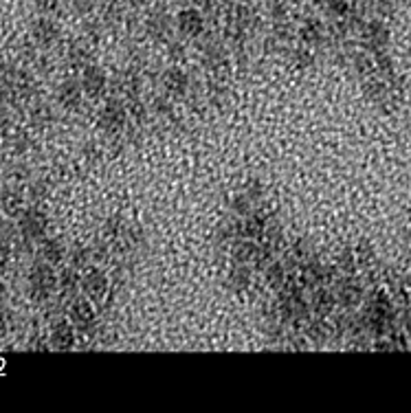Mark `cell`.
I'll use <instances>...</instances> for the list:
<instances>
[{"mask_svg":"<svg viewBox=\"0 0 411 413\" xmlns=\"http://www.w3.org/2000/svg\"><path fill=\"white\" fill-rule=\"evenodd\" d=\"M58 288V277L53 273L49 262H38L31 268L29 275V291L33 301H46Z\"/></svg>","mask_w":411,"mask_h":413,"instance_id":"1","label":"cell"},{"mask_svg":"<svg viewBox=\"0 0 411 413\" xmlns=\"http://www.w3.org/2000/svg\"><path fill=\"white\" fill-rule=\"evenodd\" d=\"M126 117L128 113H126V108H123V103L117 99H108L99 113V128L108 134H115L126 125Z\"/></svg>","mask_w":411,"mask_h":413,"instance_id":"2","label":"cell"},{"mask_svg":"<svg viewBox=\"0 0 411 413\" xmlns=\"http://www.w3.org/2000/svg\"><path fill=\"white\" fill-rule=\"evenodd\" d=\"M82 88L84 93L91 97V99H97L106 93V86H108V77H106L103 68L95 66V64H88L84 66L82 70Z\"/></svg>","mask_w":411,"mask_h":413,"instance_id":"3","label":"cell"},{"mask_svg":"<svg viewBox=\"0 0 411 413\" xmlns=\"http://www.w3.org/2000/svg\"><path fill=\"white\" fill-rule=\"evenodd\" d=\"M82 291L91 301L99 303L106 297V293H108V277L99 268H88L82 277Z\"/></svg>","mask_w":411,"mask_h":413,"instance_id":"4","label":"cell"},{"mask_svg":"<svg viewBox=\"0 0 411 413\" xmlns=\"http://www.w3.org/2000/svg\"><path fill=\"white\" fill-rule=\"evenodd\" d=\"M176 29L183 38H198V35L205 31V18L198 9H183L176 15Z\"/></svg>","mask_w":411,"mask_h":413,"instance_id":"5","label":"cell"},{"mask_svg":"<svg viewBox=\"0 0 411 413\" xmlns=\"http://www.w3.org/2000/svg\"><path fill=\"white\" fill-rule=\"evenodd\" d=\"M20 233L25 240H42L46 233V215L38 209H27L20 215Z\"/></svg>","mask_w":411,"mask_h":413,"instance_id":"6","label":"cell"},{"mask_svg":"<svg viewBox=\"0 0 411 413\" xmlns=\"http://www.w3.org/2000/svg\"><path fill=\"white\" fill-rule=\"evenodd\" d=\"M68 314H70V321H73V326H77L80 330H88L95 323V319H97L95 301H91L88 297L75 299Z\"/></svg>","mask_w":411,"mask_h":413,"instance_id":"7","label":"cell"},{"mask_svg":"<svg viewBox=\"0 0 411 413\" xmlns=\"http://www.w3.org/2000/svg\"><path fill=\"white\" fill-rule=\"evenodd\" d=\"M31 35L33 40L38 42L40 46H53L58 40H60V27L49 20V18H38V20L33 23V29H31Z\"/></svg>","mask_w":411,"mask_h":413,"instance_id":"8","label":"cell"},{"mask_svg":"<svg viewBox=\"0 0 411 413\" xmlns=\"http://www.w3.org/2000/svg\"><path fill=\"white\" fill-rule=\"evenodd\" d=\"M20 73L9 66V64H3L0 66V99H7V101H13L18 95H20Z\"/></svg>","mask_w":411,"mask_h":413,"instance_id":"9","label":"cell"},{"mask_svg":"<svg viewBox=\"0 0 411 413\" xmlns=\"http://www.w3.org/2000/svg\"><path fill=\"white\" fill-rule=\"evenodd\" d=\"M187 86H189V80H187V75H185L178 66H172L170 70H165V75H163V88H165V93H167L170 97H176V99L185 97Z\"/></svg>","mask_w":411,"mask_h":413,"instance_id":"10","label":"cell"},{"mask_svg":"<svg viewBox=\"0 0 411 413\" xmlns=\"http://www.w3.org/2000/svg\"><path fill=\"white\" fill-rule=\"evenodd\" d=\"M51 345L56 350H70L75 345V328L68 321H58L51 330Z\"/></svg>","mask_w":411,"mask_h":413,"instance_id":"11","label":"cell"},{"mask_svg":"<svg viewBox=\"0 0 411 413\" xmlns=\"http://www.w3.org/2000/svg\"><path fill=\"white\" fill-rule=\"evenodd\" d=\"M82 82L77 80H66L62 86H60V103L64 108H68V110H75V108L82 103Z\"/></svg>","mask_w":411,"mask_h":413,"instance_id":"12","label":"cell"},{"mask_svg":"<svg viewBox=\"0 0 411 413\" xmlns=\"http://www.w3.org/2000/svg\"><path fill=\"white\" fill-rule=\"evenodd\" d=\"M170 31V15L165 11H152L150 18H148V33L152 35V38L160 40L165 38Z\"/></svg>","mask_w":411,"mask_h":413,"instance_id":"13","label":"cell"},{"mask_svg":"<svg viewBox=\"0 0 411 413\" xmlns=\"http://www.w3.org/2000/svg\"><path fill=\"white\" fill-rule=\"evenodd\" d=\"M40 255H42V260H44V262H49V264L53 266V264H60V262L64 260L66 248H64V244H62L58 238H49V240H44V242H42Z\"/></svg>","mask_w":411,"mask_h":413,"instance_id":"14","label":"cell"},{"mask_svg":"<svg viewBox=\"0 0 411 413\" xmlns=\"http://www.w3.org/2000/svg\"><path fill=\"white\" fill-rule=\"evenodd\" d=\"M58 284H60V291H62L64 295H75L77 288H82V277L75 275V271H70V268H68V271H64V273L60 275Z\"/></svg>","mask_w":411,"mask_h":413,"instance_id":"15","label":"cell"},{"mask_svg":"<svg viewBox=\"0 0 411 413\" xmlns=\"http://www.w3.org/2000/svg\"><path fill=\"white\" fill-rule=\"evenodd\" d=\"M3 211L9 213V215H18L23 211V196L18 191H11V189H5L3 191Z\"/></svg>","mask_w":411,"mask_h":413,"instance_id":"16","label":"cell"},{"mask_svg":"<svg viewBox=\"0 0 411 413\" xmlns=\"http://www.w3.org/2000/svg\"><path fill=\"white\" fill-rule=\"evenodd\" d=\"M248 271L246 268H234V271H231V275H229V284L234 286V291H244L246 288V284H248Z\"/></svg>","mask_w":411,"mask_h":413,"instance_id":"17","label":"cell"},{"mask_svg":"<svg viewBox=\"0 0 411 413\" xmlns=\"http://www.w3.org/2000/svg\"><path fill=\"white\" fill-rule=\"evenodd\" d=\"M88 260H91V250L84 248V246H75L73 250H70V264H73L75 268H82L88 264Z\"/></svg>","mask_w":411,"mask_h":413,"instance_id":"18","label":"cell"},{"mask_svg":"<svg viewBox=\"0 0 411 413\" xmlns=\"http://www.w3.org/2000/svg\"><path fill=\"white\" fill-rule=\"evenodd\" d=\"M319 35H321V25H319L317 20L306 23V27L301 29V38L306 40V42H310V44H315V42H317Z\"/></svg>","mask_w":411,"mask_h":413,"instance_id":"19","label":"cell"},{"mask_svg":"<svg viewBox=\"0 0 411 413\" xmlns=\"http://www.w3.org/2000/svg\"><path fill=\"white\" fill-rule=\"evenodd\" d=\"M9 255H11V248L5 240H0V273L5 271L7 264H9Z\"/></svg>","mask_w":411,"mask_h":413,"instance_id":"20","label":"cell"},{"mask_svg":"<svg viewBox=\"0 0 411 413\" xmlns=\"http://www.w3.org/2000/svg\"><path fill=\"white\" fill-rule=\"evenodd\" d=\"M266 277H269V284H271V286H279L282 279H284L282 266H279V264H277V266H271V268H269V275H266Z\"/></svg>","mask_w":411,"mask_h":413,"instance_id":"21","label":"cell"},{"mask_svg":"<svg viewBox=\"0 0 411 413\" xmlns=\"http://www.w3.org/2000/svg\"><path fill=\"white\" fill-rule=\"evenodd\" d=\"M58 5H60V0H35V7H38L40 11H44V13L56 11Z\"/></svg>","mask_w":411,"mask_h":413,"instance_id":"22","label":"cell"},{"mask_svg":"<svg viewBox=\"0 0 411 413\" xmlns=\"http://www.w3.org/2000/svg\"><path fill=\"white\" fill-rule=\"evenodd\" d=\"M0 227H3V218H0Z\"/></svg>","mask_w":411,"mask_h":413,"instance_id":"23","label":"cell"},{"mask_svg":"<svg viewBox=\"0 0 411 413\" xmlns=\"http://www.w3.org/2000/svg\"><path fill=\"white\" fill-rule=\"evenodd\" d=\"M291 3H299V0H291Z\"/></svg>","mask_w":411,"mask_h":413,"instance_id":"24","label":"cell"},{"mask_svg":"<svg viewBox=\"0 0 411 413\" xmlns=\"http://www.w3.org/2000/svg\"><path fill=\"white\" fill-rule=\"evenodd\" d=\"M312 3H319V0H312Z\"/></svg>","mask_w":411,"mask_h":413,"instance_id":"25","label":"cell"}]
</instances>
